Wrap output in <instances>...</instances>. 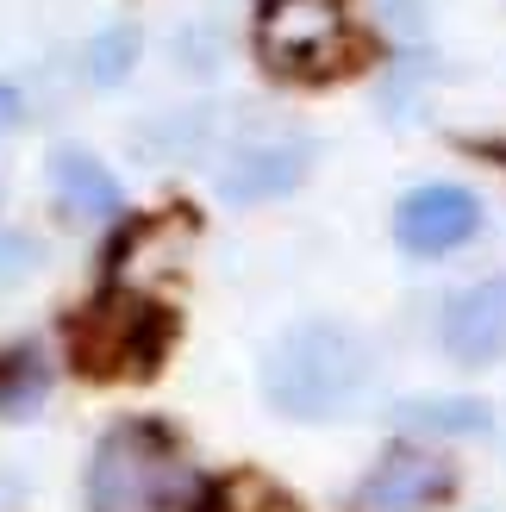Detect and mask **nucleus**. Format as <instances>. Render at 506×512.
I'll return each instance as SVG.
<instances>
[{"label": "nucleus", "instance_id": "f257e3e1", "mask_svg": "<svg viewBox=\"0 0 506 512\" xmlns=\"http://www.w3.org/2000/svg\"><path fill=\"white\" fill-rule=\"evenodd\" d=\"M375 381V350L363 344V331H350L338 319H300L282 331L263 363V394L275 413L288 419H338L350 413Z\"/></svg>", "mask_w": 506, "mask_h": 512}, {"label": "nucleus", "instance_id": "f03ea898", "mask_svg": "<svg viewBox=\"0 0 506 512\" xmlns=\"http://www.w3.org/2000/svg\"><path fill=\"white\" fill-rule=\"evenodd\" d=\"M200 488L163 425H113L88 463L94 512H175L194 506Z\"/></svg>", "mask_w": 506, "mask_h": 512}, {"label": "nucleus", "instance_id": "7ed1b4c3", "mask_svg": "<svg viewBox=\"0 0 506 512\" xmlns=\"http://www.w3.org/2000/svg\"><path fill=\"white\" fill-rule=\"evenodd\" d=\"M263 63L282 75H325L350 57L344 0H263L257 19Z\"/></svg>", "mask_w": 506, "mask_h": 512}, {"label": "nucleus", "instance_id": "20e7f679", "mask_svg": "<svg viewBox=\"0 0 506 512\" xmlns=\"http://www.w3.org/2000/svg\"><path fill=\"white\" fill-rule=\"evenodd\" d=\"M163 331L169 325H163L157 306H144L132 294H113V300L88 306L82 325L69 331V344H75V363L94 369V375H144L163 350Z\"/></svg>", "mask_w": 506, "mask_h": 512}, {"label": "nucleus", "instance_id": "39448f33", "mask_svg": "<svg viewBox=\"0 0 506 512\" xmlns=\"http://www.w3.org/2000/svg\"><path fill=\"white\" fill-rule=\"evenodd\" d=\"M450 488H457V469H450L438 450L394 444L382 463L363 475V488H357V500H350V512H432V506L450 500Z\"/></svg>", "mask_w": 506, "mask_h": 512}, {"label": "nucleus", "instance_id": "423d86ee", "mask_svg": "<svg viewBox=\"0 0 506 512\" xmlns=\"http://www.w3.org/2000/svg\"><path fill=\"white\" fill-rule=\"evenodd\" d=\"M482 232V200L457 182H425L394 207V244L413 256H450Z\"/></svg>", "mask_w": 506, "mask_h": 512}, {"label": "nucleus", "instance_id": "0eeeda50", "mask_svg": "<svg viewBox=\"0 0 506 512\" xmlns=\"http://www.w3.org/2000/svg\"><path fill=\"white\" fill-rule=\"evenodd\" d=\"M438 344L463 369L500 363L506 356V275H482V281H469V288H457L444 300Z\"/></svg>", "mask_w": 506, "mask_h": 512}, {"label": "nucleus", "instance_id": "6e6552de", "mask_svg": "<svg viewBox=\"0 0 506 512\" xmlns=\"http://www.w3.org/2000/svg\"><path fill=\"white\" fill-rule=\"evenodd\" d=\"M313 169V144L294 138V132H269V138H250L238 144L219 169V194L232 207H257V200H275V194H294Z\"/></svg>", "mask_w": 506, "mask_h": 512}, {"label": "nucleus", "instance_id": "1a4fd4ad", "mask_svg": "<svg viewBox=\"0 0 506 512\" xmlns=\"http://www.w3.org/2000/svg\"><path fill=\"white\" fill-rule=\"evenodd\" d=\"M50 188H57V207L75 213V219H113L119 200H125L113 169L100 163L94 150H75V144L50 150Z\"/></svg>", "mask_w": 506, "mask_h": 512}, {"label": "nucleus", "instance_id": "9d476101", "mask_svg": "<svg viewBox=\"0 0 506 512\" xmlns=\"http://www.w3.org/2000/svg\"><path fill=\"white\" fill-rule=\"evenodd\" d=\"M394 425L419 431V438H482L494 425V413H488V400H475V394H419V400L394 406Z\"/></svg>", "mask_w": 506, "mask_h": 512}, {"label": "nucleus", "instance_id": "9b49d317", "mask_svg": "<svg viewBox=\"0 0 506 512\" xmlns=\"http://www.w3.org/2000/svg\"><path fill=\"white\" fill-rule=\"evenodd\" d=\"M44 394H50V369H44L38 350H7L0 356V413L25 419V413L44 406Z\"/></svg>", "mask_w": 506, "mask_h": 512}, {"label": "nucleus", "instance_id": "f8f14e48", "mask_svg": "<svg viewBox=\"0 0 506 512\" xmlns=\"http://www.w3.org/2000/svg\"><path fill=\"white\" fill-rule=\"evenodd\" d=\"M138 25H107V32H94L88 38V50H82V63H88V82L94 88H113V82H125L132 75V63H138Z\"/></svg>", "mask_w": 506, "mask_h": 512}, {"label": "nucleus", "instance_id": "ddd939ff", "mask_svg": "<svg viewBox=\"0 0 506 512\" xmlns=\"http://www.w3.org/2000/svg\"><path fill=\"white\" fill-rule=\"evenodd\" d=\"M200 512H288V506L275 500L257 475H238V481H225V488L200 494Z\"/></svg>", "mask_w": 506, "mask_h": 512}, {"label": "nucleus", "instance_id": "4468645a", "mask_svg": "<svg viewBox=\"0 0 506 512\" xmlns=\"http://www.w3.org/2000/svg\"><path fill=\"white\" fill-rule=\"evenodd\" d=\"M19 119H25V94L13 82H0V132H13Z\"/></svg>", "mask_w": 506, "mask_h": 512}]
</instances>
